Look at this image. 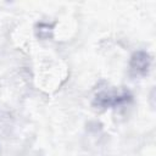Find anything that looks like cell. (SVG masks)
Segmentation results:
<instances>
[{"label": "cell", "mask_w": 156, "mask_h": 156, "mask_svg": "<svg viewBox=\"0 0 156 156\" xmlns=\"http://www.w3.org/2000/svg\"><path fill=\"white\" fill-rule=\"evenodd\" d=\"M129 99V95L127 93L117 94L115 91H102L95 96V104L101 107H111L121 105L122 102H126Z\"/></svg>", "instance_id": "obj_1"}, {"label": "cell", "mask_w": 156, "mask_h": 156, "mask_svg": "<svg viewBox=\"0 0 156 156\" xmlns=\"http://www.w3.org/2000/svg\"><path fill=\"white\" fill-rule=\"evenodd\" d=\"M151 63L150 55L145 51H136L130 60V68L135 74H146Z\"/></svg>", "instance_id": "obj_2"}, {"label": "cell", "mask_w": 156, "mask_h": 156, "mask_svg": "<svg viewBox=\"0 0 156 156\" xmlns=\"http://www.w3.org/2000/svg\"><path fill=\"white\" fill-rule=\"evenodd\" d=\"M39 28V33H38V37L39 38H43V39H46L51 35V30H52V26L51 24H48V23H40L38 26Z\"/></svg>", "instance_id": "obj_3"}]
</instances>
